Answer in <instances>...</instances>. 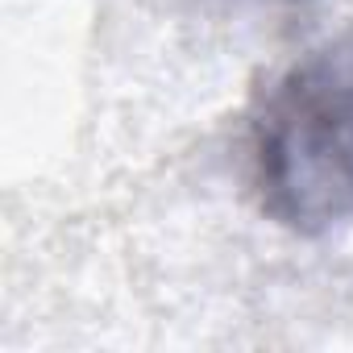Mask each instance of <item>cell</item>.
<instances>
[{
  "label": "cell",
  "instance_id": "obj_1",
  "mask_svg": "<svg viewBox=\"0 0 353 353\" xmlns=\"http://www.w3.org/2000/svg\"><path fill=\"white\" fill-rule=\"evenodd\" d=\"M262 212L320 237L353 221V30L291 63L250 133Z\"/></svg>",
  "mask_w": 353,
  "mask_h": 353
}]
</instances>
